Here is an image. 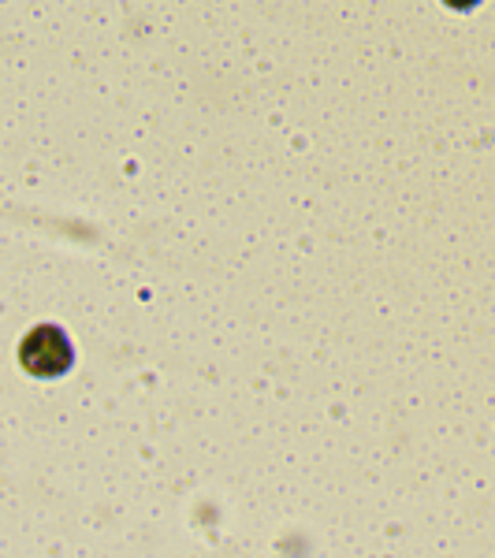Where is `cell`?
Listing matches in <instances>:
<instances>
[{
  "label": "cell",
  "mask_w": 495,
  "mask_h": 558,
  "mask_svg": "<svg viewBox=\"0 0 495 558\" xmlns=\"http://www.w3.org/2000/svg\"><path fill=\"white\" fill-rule=\"evenodd\" d=\"M20 362L31 376H60L71 368V343L60 328H34L20 347Z\"/></svg>",
  "instance_id": "obj_1"
},
{
  "label": "cell",
  "mask_w": 495,
  "mask_h": 558,
  "mask_svg": "<svg viewBox=\"0 0 495 558\" xmlns=\"http://www.w3.org/2000/svg\"><path fill=\"white\" fill-rule=\"evenodd\" d=\"M473 4H481V0H447V8H458V12H470Z\"/></svg>",
  "instance_id": "obj_2"
}]
</instances>
